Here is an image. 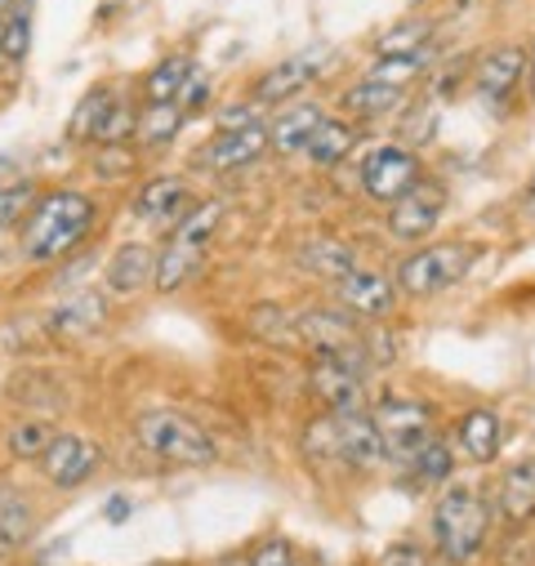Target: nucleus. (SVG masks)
Returning a JSON list of instances; mask_svg holds the SVG:
<instances>
[{"instance_id": "obj_1", "label": "nucleus", "mask_w": 535, "mask_h": 566, "mask_svg": "<svg viewBox=\"0 0 535 566\" xmlns=\"http://www.w3.org/2000/svg\"><path fill=\"white\" fill-rule=\"evenodd\" d=\"M495 535V500L473 482H451L429 509V548L447 566H473Z\"/></svg>"}, {"instance_id": "obj_2", "label": "nucleus", "mask_w": 535, "mask_h": 566, "mask_svg": "<svg viewBox=\"0 0 535 566\" xmlns=\"http://www.w3.org/2000/svg\"><path fill=\"white\" fill-rule=\"evenodd\" d=\"M94 228H98V201L90 192H76V188L45 192L23 219V259L63 263L85 245Z\"/></svg>"}, {"instance_id": "obj_3", "label": "nucleus", "mask_w": 535, "mask_h": 566, "mask_svg": "<svg viewBox=\"0 0 535 566\" xmlns=\"http://www.w3.org/2000/svg\"><path fill=\"white\" fill-rule=\"evenodd\" d=\"M304 451L339 464L344 473H375L388 464V442L370 410H326V419H317L304 438Z\"/></svg>"}, {"instance_id": "obj_4", "label": "nucleus", "mask_w": 535, "mask_h": 566, "mask_svg": "<svg viewBox=\"0 0 535 566\" xmlns=\"http://www.w3.org/2000/svg\"><path fill=\"white\" fill-rule=\"evenodd\" d=\"M478 263V245L473 241H433V245H420L411 254H401L397 268H392V286L401 300H438L447 291H455L460 281L473 272Z\"/></svg>"}, {"instance_id": "obj_5", "label": "nucleus", "mask_w": 535, "mask_h": 566, "mask_svg": "<svg viewBox=\"0 0 535 566\" xmlns=\"http://www.w3.org/2000/svg\"><path fill=\"white\" fill-rule=\"evenodd\" d=\"M134 442H139L153 460L175 464V469H206L219 460L214 438L201 429L192 415L179 410H148L134 419Z\"/></svg>"}, {"instance_id": "obj_6", "label": "nucleus", "mask_w": 535, "mask_h": 566, "mask_svg": "<svg viewBox=\"0 0 535 566\" xmlns=\"http://www.w3.org/2000/svg\"><path fill=\"white\" fill-rule=\"evenodd\" d=\"M526 67H531V50L517 41H495L482 54H473V76H469V94L491 112V116H513L517 107V90L526 85Z\"/></svg>"}, {"instance_id": "obj_7", "label": "nucleus", "mask_w": 535, "mask_h": 566, "mask_svg": "<svg viewBox=\"0 0 535 566\" xmlns=\"http://www.w3.org/2000/svg\"><path fill=\"white\" fill-rule=\"evenodd\" d=\"M424 179H429V170H424L420 153L416 148H401V144H379L357 166L361 192L370 201H379V206H397L401 197H407L411 188H420Z\"/></svg>"}, {"instance_id": "obj_8", "label": "nucleus", "mask_w": 535, "mask_h": 566, "mask_svg": "<svg viewBox=\"0 0 535 566\" xmlns=\"http://www.w3.org/2000/svg\"><path fill=\"white\" fill-rule=\"evenodd\" d=\"M379 433L388 442V460H407L429 433H438V410L424 401V397H411V392H384L375 406H370Z\"/></svg>"}, {"instance_id": "obj_9", "label": "nucleus", "mask_w": 535, "mask_h": 566, "mask_svg": "<svg viewBox=\"0 0 535 566\" xmlns=\"http://www.w3.org/2000/svg\"><path fill=\"white\" fill-rule=\"evenodd\" d=\"M442 214H447V184H438L429 175L420 188H411L397 206H388V237L401 241V245H416V241H424L442 223Z\"/></svg>"}, {"instance_id": "obj_10", "label": "nucleus", "mask_w": 535, "mask_h": 566, "mask_svg": "<svg viewBox=\"0 0 535 566\" xmlns=\"http://www.w3.org/2000/svg\"><path fill=\"white\" fill-rule=\"evenodd\" d=\"M335 300L339 308H348L353 317H370V322H384L392 317L397 308V286H392V276L375 272V268H353L344 281H335Z\"/></svg>"}, {"instance_id": "obj_11", "label": "nucleus", "mask_w": 535, "mask_h": 566, "mask_svg": "<svg viewBox=\"0 0 535 566\" xmlns=\"http://www.w3.org/2000/svg\"><path fill=\"white\" fill-rule=\"evenodd\" d=\"M295 344H304L313 357L339 353V348L361 344V322L348 308H304L295 313Z\"/></svg>"}, {"instance_id": "obj_12", "label": "nucleus", "mask_w": 535, "mask_h": 566, "mask_svg": "<svg viewBox=\"0 0 535 566\" xmlns=\"http://www.w3.org/2000/svg\"><path fill=\"white\" fill-rule=\"evenodd\" d=\"M263 153H268V120L250 125V129H219L210 144L197 153V166L214 170V175H232V170L254 166Z\"/></svg>"}, {"instance_id": "obj_13", "label": "nucleus", "mask_w": 535, "mask_h": 566, "mask_svg": "<svg viewBox=\"0 0 535 566\" xmlns=\"http://www.w3.org/2000/svg\"><path fill=\"white\" fill-rule=\"evenodd\" d=\"M495 517L504 526H531L535 522V451L513 460L500 478H495Z\"/></svg>"}, {"instance_id": "obj_14", "label": "nucleus", "mask_w": 535, "mask_h": 566, "mask_svg": "<svg viewBox=\"0 0 535 566\" xmlns=\"http://www.w3.org/2000/svg\"><path fill=\"white\" fill-rule=\"evenodd\" d=\"M504 415L495 406H469L455 415V447L482 469V464H495L500 451H504Z\"/></svg>"}, {"instance_id": "obj_15", "label": "nucleus", "mask_w": 535, "mask_h": 566, "mask_svg": "<svg viewBox=\"0 0 535 566\" xmlns=\"http://www.w3.org/2000/svg\"><path fill=\"white\" fill-rule=\"evenodd\" d=\"M326 67L313 59V54H295V59H282V63H273L268 67L254 85H250V103H259V107H277V103H291V98H300L317 76H322Z\"/></svg>"}, {"instance_id": "obj_16", "label": "nucleus", "mask_w": 535, "mask_h": 566, "mask_svg": "<svg viewBox=\"0 0 535 566\" xmlns=\"http://www.w3.org/2000/svg\"><path fill=\"white\" fill-rule=\"evenodd\" d=\"M98 460H103V451H98L94 442H85V438H76V433H59L54 447L45 451V460H41V473H45L54 486L72 491V486H81V482L94 478Z\"/></svg>"}, {"instance_id": "obj_17", "label": "nucleus", "mask_w": 535, "mask_h": 566, "mask_svg": "<svg viewBox=\"0 0 535 566\" xmlns=\"http://www.w3.org/2000/svg\"><path fill=\"white\" fill-rule=\"evenodd\" d=\"M326 120L322 103H291L286 112H277L273 120H268V153L277 157H300L308 153L317 125Z\"/></svg>"}, {"instance_id": "obj_18", "label": "nucleus", "mask_w": 535, "mask_h": 566, "mask_svg": "<svg viewBox=\"0 0 535 566\" xmlns=\"http://www.w3.org/2000/svg\"><path fill=\"white\" fill-rule=\"evenodd\" d=\"M339 107H344L348 120L375 125V120H388V116H397L401 107H407V90H397V85H388V81L361 76V81H353V85L339 94Z\"/></svg>"}, {"instance_id": "obj_19", "label": "nucleus", "mask_w": 535, "mask_h": 566, "mask_svg": "<svg viewBox=\"0 0 535 566\" xmlns=\"http://www.w3.org/2000/svg\"><path fill=\"white\" fill-rule=\"evenodd\" d=\"M188 210H192L188 206V179H179V175H157L139 188V197H134V214L153 219V223H170V228L183 223Z\"/></svg>"}, {"instance_id": "obj_20", "label": "nucleus", "mask_w": 535, "mask_h": 566, "mask_svg": "<svg viewBox=\"0 0 535 566\" xmlns=\"http://www.w3.org/2000/svg\"><path fill=\"white\" fill-rule=\"evenodd\" d=\"M153 276H157V250L144 241H129L107 263V291L112 295H139L144 286H153Z\"/></svg>"}, {"instance_id": "obj_21", "label": "nucleus", "mask_w": 535, "mask_h": 566, "mask_svg": "<svg viewBox=\"0 0 535 566\" xmlns=\"http://www.w3.org/2000/svg\"><path fill=\"white\" fill-rule=\"evenodd\" d=\"M401 469H407V478L416 486L442 491V486H451V473H455V447L442 433H429L407 460H401Z\"/></svg>"}, {"instance_id": "obj_22", "label": "nucleus", "mask_w": 535, "mask_h": 566, "mask_svg": "<svg viewBox=\"0 0 535 566\" xmlns=\"http://www.w3.org/2000/svg\"><path fill=\"white\" fill-rule=\"evenodd\" d=\"M357 120H348V116H326L322 125H317V134H313V144H308V161L317 166V170H339L348 157H353V148H357Z\"/></svg>"}, {"instance_id": "obj_23", "label": "nucleus", "mask_w": 535, "mask_h": 566, "mask_svg": "<svg viewBox=\"0 0 535 566\" xmlns=\"http://www.w3.org/2000/svg\"><path fill=\"white\" fill-rule=\"evenodd\" d=\"M438 63H442V45L433 41L429 50H416V54H397V59H370L366 76H370V81H388V85H397V90H407V85H416V81H429Z\"/></svg>"}, {"instance_id": "obj_24", "label": "nucleus", "mask_w": 535, "mask_h": 566, "mask_svg": "<svg viewBox=\"0 0 535 566\" xmlns=\"http://www.w3.org/2000/svg\"><path fill=\"white\" fill-rule=\"evenodd\" d=\"M36 531V504L19 491L0 482V553H19Z\"/></svg>"}, {"instance_id": "obj_25", "label": "nucleus", "mask_w": 535, "mask_h": 566, "mask_svg": "<svg viewBox=\"0 0 535 566\" xmlns=\"http://www.w3.org/2000/svg\"><path fill=\"white\" fill-rule=\"evenodd\" d=\"M300 263H304L313 276H322V281H344V276L357 268V250H353L344 237H317V241H304Z\"/></svg>"}, {"instance_id": "obj_26", "label": "nucleus", "mask_w": 535, "mask_h": 566, "mask_svg": "<svg viewBox=\"0 0 535 566\" xmlns=\"http://www.w3.org/2000/svg\"><path fill=\"white\" fill-rule=\"evenodd\" d=\"M438 41V23L433 19H401L392 28H384L375 36V59H397V54H416V50H429Z\"/></svg>"}, {"instance_id": "obj_27", "label": "nucleus", "mask_w": 535, "mask_h": 566, "mask_svg": "<svg viewBox=\"0 0 535 566\" xmlns=\"http://www.w3.org/2000/svg\"><path fill=\"white\" fill-rule=\"evenodd\" d=\"M116 98L120 94L112 85H94L90 94H81V103L72 107V120H67V144H94Z\"/></svg>"}, {"instance_id": "obj_28", "label": "nucleus", "mask_w": 535, "mask_h": 566, "mask_svg": "<svg viewBox=\"0 0 535 566\" xmlns=\"http://www.w3.org/2000/svg\"><path fill=\"white\" fill-rule=\"evenodd\" d=\"M192 81V59L188 54H166L148 67L144 76V98L148 103H179L183 85Z\"/></svg>"}, {"instance_id": "obj_29", "label": "nucleus", "mask_w": 535, "mask_h": 566, "mask_svg": "<svg viewBox=\"0 0 535 566\" xmlns=\"http://www.w3.org/2000/svg\"><path fill=\"white\" fill-rule=\"evenodd\" d=\"M103 317H107V304H103L98 295H76V300H67V304H59V308L45 317V326H50L54 335H90V331L103 326Z\"/></svg>"}, {"instance_id": "obj_30", "label": "nucleus", "mask_w": 535, "mask_h": 566, "mask_svg": "<svg viewBox=\"0 0 535 566\" xmlns=\"http://www.w3.org/2000/svg\"><path fill=\"white\" fill-rule=\"evenodd\" d=\"M219 223H223V201H201V206H192L183 214V223L170 228V245H183V250L206 254V245H210V237H214Z\"/></svg>"}, {"instance_id": "obj_31", "label": "nucleus", "mask_w": 535, "mask_h": 566, "mask_svg": "<svg viewBox=\"0 0 535 566\" xmlns=\"http://www.w3.org/2000/svg\"><path fill=\"white\" fill-rule=\"evenodd\" d=\"M183 120H188V116H183L179 103H144L134 138H139L144 148H166V144H175V134L183 129Z\"/></svg>"}, {"instance_id": "obj_32", "label": "nucleus", "mask_w": 535, "mask_h": 566, "mask_svg": "<svg viewBox=\"0 0 535 566\" xmlns=\"http://www.w3.org/2000/svg\"><path fill=\"white\" fill-rule=\"evenodd\" d=\"M54 423L50 419H14L10 429H6V451L10 460H45V451L54 447Z\"/></svg>"}, {"instance_id": "obj_33", "label": "nucleus", "mask_w": 535, "mask_h": 566, "mask_svg": "<svg viewBox=\"0 0 535 566\" xmlns=\"http://www.w3.org/2000/svg\"><path fill=\"white\" fill-rule=\"evenodd\" d=\"M197 268H201V254L197 250H183V245H161L157 250V276H153V291H161V295H175V291H183L188 281L197 276Z\"/></svg>"}, {"instance_id": "obj_34", "label": "nucleus", "mask_w": 535, "mask_h": 566, "mask_svg": "<svg viewBox=\"0 0 535 566\" xmlns=\"http://www.w3.org/2000/svg\"><path fill=\"white\" fill-rule=\"evenodd\" d=\"M139 112H144L139 103L116 98L107 120H103V129H98V138H94V148H116V144H125V138H134V129H139Z\"/></svg>"}, {"instance_id": "obj_35", "label": "nucleus", "mask_w": 535, "mask_h": 566, "mask_svg": "<svg viewBox=\"0 0 535 566\" xmlns=\"http://www.w3.org/2000/svg\"><path fill=\"white\" fill-rule=\"evenodd\" d=\"M469 76H473V54H460V59H442L438 67H433V76H429V90H433V98L442 103H451V98H460L464 90H469Z\"/></svg>"}, {"instance_id": "obj_36", "label": "nucleus", "mask_w": 535, "mask_h": 566, "mask_svg": "<svg viewBox=\"0 0 535 566\" xmlns=\"http://www.w3.org/2000/svg\"><path fill=\"white\" fill-rule=\"evenodd\" d=\"M32 50V10H14L6 23H0V59L6 63H23Z\"/></svg>"}, {"instance_id": "obj_37", "label": "nucleus", "mask_w": 535, "mask_h": 566, "mask_svg": "<svg viewBox=\"0 0 535 566\" xmlns=\"http://www.w3.org/2000/svg\"><path fill=\"white\" fill-rule=\"evenodd\" d=\"M41 201V192H36V184H10V188H0V228H10V223H19V219H28L32 214V206Z\"/></svg>"}, {"instance_id": "obj_38", "label": "nucleus", "mask_w": 535, "mask_h": 566, "mask_svg": "<svg viewBox=\"0 0 535 566\" xmlns=\"http://www.w3.org/2000/svg\"><path fill=\"white\" fill-rule=\"evenodd\" d=\"M379 566H447V562H438V553L416 544V539H392L379 553Z\"/></svg>"}, {"instance_id": "obj_39", "label": "nucleus", "mask_w": 535, "mask_h": 566, "mask_svg": "<svg viewBox=\"0 0 535 566\" xmlns=\"http://www.w3.org/2000/svg\"><path fill=\"white\" fill-rule=\"evenodd\" d=\"M94 170H103V179H120V175L134 170V153H125V144L98 148V153H94Z\"/></svg>"}, {"instance_id": "obj_40", "label": "nucleus", "mask_w": 535, "mask_h": 566, "mask_svg": "<svg viewBox=\"0 0 535 566\" xmlns=\"http://www.w3.org/2000/svg\"><path fill=\"white\" fill-rule=\"evenodd\" d=\"M259 112H263V107L250 103V98H245L241 107H223V112H219V129H250V125H263Z\"/></svg>"}, {"instance_id": "obj_41", "label": "nucleus", "mask_w": 535, "mask_h": 566, "mask_svg": "<svg viewBox=\"0 0 535 566\" xmlns=\"http://www.w3.org/2000/svg\"><path fill=\"white\" fill-rule=\"evenodd\" d=\"M206 98H210V85H206V81H188V85H183V94H179V107H183V116L201 112V107H206Z\"/></svg>"}, {"instance_id": "obj_42", "label": "nucleus", "mask_w": 535, "mask_h": 566, "mask_svg": "<svg viewBox=\"0 0 535 566\" xmlns=\"http://www.w3.org/2000/svg\"><path fill=\"white\" fill-rule=\"evenodd\" d=\"M210 566H254V553H241V548H232V553H219Z\"/></svg>"}, {"instance_id": "obj_43", "label": "nucleus", "mask_w": 535, "mask_h": 566, "mask_svg": "<svg viewBox=\"0 0 535 566\" xmlns=\"http://www.w3.org/2000/svg\"><path fill=\"white\" fill-rule=\"evenodd\" d=\"M522 214L526 219H535V175L526 179V188H522Z\"/></svg>"}, {"instance_id": "obj_44", "label": "nucleus", "mask_w": 535, "mask_h": 566, "mask_svg": "<svg viewBox=\"0 0 535 566\" xmlns=\"http://www.w3.org/2000/svg\"><path fill=\"white\" fill-rule=\"evenodd\" d=\"M107 517H112V522L129 517V500H120V495H116V500H107Z\"/></svg>"}, {"instance_id": "obj_45", "label": "nucleus", "mask_w": 535, "mask_h": 566, "mask_svg": "<svg viewBox=\"0 0 535 566\" xmlns=\"http://www.w3.org/2000/svg\"><path fill=\"white\" fill-rule=\"evenodd\" d=\"M526 50H531V67H526V94H531V107H535V41H531Z\"/></svg>"}, {"instance_id": "obj_46", "label": "nucleus", "mask_w": 535, "mask_h": 566, "mask_svg": "<svg viewBox=\"0 0 535 566\" xmlns=\"http://www.w3.org/2000/svg\"><path fill=\"white\" fill-rule=\"evenodd\" d=\"M14 10H23V0H0V23H6Z\"/></svg>"}]
</instances>
